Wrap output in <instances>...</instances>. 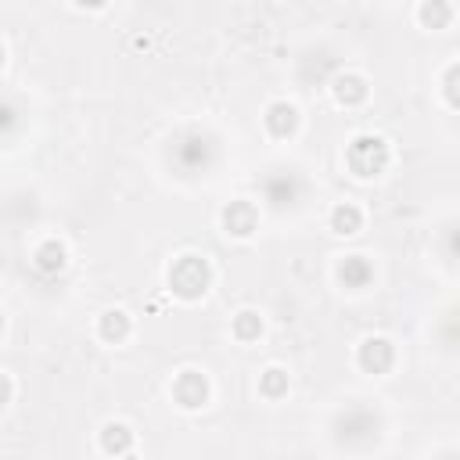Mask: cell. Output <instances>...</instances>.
Instances as JSON below:
<instances>
[{"label": "cell", "mask_w": 460, "mask_h": 460, "mask_svg": "<svg viewBox=\"0 0 460 460\" xmlns=\"http://www.w3.org/2000/svg\"><path fill=\"white\" fill-rule=\"evenodd\" d=\"M126 442H130V435H126L122 424H108L104 428V446L108 449H126Z\"/></svg>", "instance_id": "obj_1"}, {"label": "cell", "mask_w": 460, "mask_h": 460, "mask_svg": "<svg viewBox=\"0 0 460 460\" xmlns=\"http://www.w3.org/2000/svg\"><path fill=\"white\" fill-rule=\"evenodd\" d=\"M356 220H360V216L352 213V208H338V213H334V223H338V227H342V234H352V227H356Z\"/></svg>", "instance_id": "obj_2"}, {"label": "cell", "mask_w": 460, "mask_h": 460, "mask_svg": "<svg viewBox=\"0 0 460 460\" xmlns=\"http://www.w3.org/2000/svg\"><path fill=\"white\" fill-rule=\"evenodd\" d=\"M421 15H424V18H428V22H432V18H446V15H449V11H446V8H424V11H421Z\"/></svg>", "instance_id": "obj_3"}]
</instances>
